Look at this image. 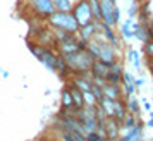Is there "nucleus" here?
<instances>
[{
    "label": "nucleus",
    "mask_w": 153,
    "mask_h": 141,
    "mask_svg": "<svg viewBox=\"0 0 153 141\" xmlns=\"http://www.w3.org/2000/svg\"><path fill=\"white\" fill-rule=\"evenodd\" d=\"M120 79H122V70H120V67H119L117 64L114 62L110 65V72H108L107 83H110V85H119Z\"/></svg>",
    "instance_id": "16"
},
{
    "label": "nucleus",
    "mask_w": 153,
    "mask_h": 141,
    "mask_svg": "<svg viewBox=\"0 0 153 141\" xmlns=\"http://www.w3.org/2000/svg\"><path fill=\"white\" fill-rule=\"evenodd\" d=\"M88 4H90L93 21H100L102 19V14H100V0H88Z\"/></svg>",
    "instance_id": "19"
},
{
    "label": "nucleus",
    "mask_w": 153,
    "mask_h": 141,
    "mask_svg": "<svg viewBox=\"0 0 153 141\" xmlns=\"http://www.w3.org/2000/svg\"><path fill=\"white\" fill-rule=\"evenodd\" d=\"M72 85L76 86L77 90H81V91H91V85H93V81L88 79L86 74H79V76H74L72 79Z\"/></svg>",
    "instance_id": "12"
},
{
    "label": "nucleus",
    "mask_w": 153,
    "mask_h": 141,
    "mask_svg": "<svg viewBox=\"0 0 153 141\" xmlns=\"http://www.w3.org/2000/svg\"><path fill=\"white\" fill-rule=\"evenodd\" d=\"M29 5L33 9V12L36 14V17L45 19V21L55 12V7H53L52 0H29Z\"/></svg>",
    "instance_id": "4"
},
{
    "label": "nucleus",
    "mask_w": 153,
    "mask_h": 141,
    "mask_svg": "<svg viewBox=\"0 0 153 141\" xmlns=\"http://www.w3.org/2000/svg\"><path fill=\"white\" fill-rule=\"evenodd\" d=\"M60 105H62V112H67V110H72V108H74V102H72L69 88H64L62 90V95H60Z\"/></svg>",
    "instance_id": "14"
},
{
    "label": "nucleus",
    "mask_w": 153,
    "mask_h": 141,
    "mask_svg": "<svg viewBox=\"0 0 153 141\" xmlns=\"http://www.w3.org/2000/svg\"><path fill=\"white\" fill-rule=\"evenodd\" d=\"M129 108H131V112H132V114L138 112V102H136L134 98H131V102H129Z\"/></svg>",
    "instance_id": "26"
},
{
    "label": "nucleus",
    "mask_w": 153,
    "mask_h": 141,
    "mask_svg": "<svg viewBox=\"0 0 153 141\" xmlns=\"http://www.w3.org/2000/svg\"><path fill=\"white\" fill-rule=\"evenodd\" d=\"M47 22L50 24V28L60 29V31H65V33L77 35V31H79V24L74 19L72 12H59V10H55L47 19Z\"/></svg>",
    "instance_id": "2"
},
{
    "label": "nucleus",
    "mask_w": 153,
    "mask_h": 141,
    "mask_svg": "<svg viewBox=\"0 0 153 141\" xmlns=\"http://www.w3.org/2000/svg\"><path fill=\"white\" fill-rule=\"evenodd\" d=\"M69 91H71V96H72V102H74V108L76 110H81L84 107V100H83V91L77 90L74 85L69 86Z\"/></svg>",
    "instance_id": "13"
},
{
    "label": "nucleus",
    "mask_w": 153,
    "mask_h": 141,
    "mask_svg": "<svg viewBox=\"0 0 153 141\" xmlns=\"http://www.w3.org/2000/svg\"><path fill=\"white\" fill-rule=\"evenodd\" d=\"M65 64H67V69L69 72H74L76 76L79 74H88L91 69V65L95 62V59L91 57V53L86 48L77 50L74 53H69V55H62Z\"/></svg>",
    "instance_id": "1"
},
{
    "label": "nucleus",
    "mask_w": 153,
    "mask_h": 141,
    "mask_svg": "<svg viewBox=\"0 0 153 141\" xmlns=\"http://www.w3.org/2000/svg\"><path fill=\"white\" fill-rule=\"evenodd\" d=\"M35 36L40 45H43L45 48H53L57 47V38H55V33H53V28H40L35 31Z\"/></svg>",
    "instance_id": "5"
},
{
    "label": "nucleus",
    "mask_w": 153,
    "mask_h": 141,
    "mask_svg": "<svg viewBox=\"0 0 153 141\" xmlns=\"http://www.w3.org/2000/svg\"><path fill=\"white\" fill-rule=\"evenodd\" d=\"M57 60H59V52H55L53 48H47L43 52V55L40 57V62L50 72H57Z\"/></svg>",
    "instance_id": "7"
},
{
    "label": "nucleus",
    "mask_w": 153,
    "mask_h": 141,
    "mask_svg": "<svg viewBox=\"0 0 153 141\" xmlns=\"http://www.w3.org/2000/svg\"><path fill=\"white\" fill-rule=\"evenodd\" d=\"M0 74H2V78L4 79H7L10 74H9V70H5V69H0Z\"/></svg>",
    "instance_id": "28"
},
{
    "label": "nucleus",
    "mask_w": 153,
    "mask_h": 141,
    "mask_svg": "<svg viewBox=\"0 0 153 141\" xmlns=\"http://www.w3.org/2000/svg\"><path fill=\"white\" fill-rule=\"evenodd\" d=\"M129 26H131V19H127V21L122 24V35H124V38H131V36L134 35L131 29H129Z\"/></svg>",
    "instance_id": "21"
},
{
    "label": "nucleus",
    "mask_w": 153,
    "mask_h": 141,
    "mask_svg": "<svg viewBox=\"0 0 153 141\" xmlns=\"http://www.w3.org/2000/svg\"><path fill=\"white\" fill-rule=\"evenodd\" d=\"M86 140L88 141H108L105 136H100L98 133H88L86 134Z\"/></svg>",
    "instance_id": "22"
},
{
    "label": "nucleus",
    "mask_w": 153,
    "mask_h": 141,
    "mask_svg": "<svg viewBox=\"0 0 153 141\" xmlns=\"http://www.w3.org/2000/svg\"><path fill=\"white\" fill-rule=\"evenodd\" d=\"M131 59H132V62H134V65L139 67V57H138V52H136V50H132L131 52Z\"/></svg>",
    "instance_id": "25"
},
{
    "label": "nucleus",
    "mask_w": 153,
    "mask_h": 141,
    "mask_svg": "<svg viewBox=\"0 0 153 141\" xmlns=\"http://www.w3.org/2000/svg\"><path fill=\"white\" fill-rule=\"evenodd\" d=\"M114 7H115L114 0H100V14H102L100 21L108 26H114Z\"/></svg>",
    "instance_id": "6"
},
{
    "label": "nucleus",
    "mask_w": 153,
    "mask_h": 141,
    "mask_svg": "<svg viewBox=\"0 0 153 141\" xmlns=\"http://www.w3.org/2000/svg\"><path fill=\"white\" fill-rule=\"evenodd\" d=\"M98 21H91L90 24H84V26H81L79 28V31H77V36L81 38V40H84V42H90L93 36L98 33Z\"/></svg>",
    "instance_id": "10"
},
{
    "label": "nucleus",
    "mask_w": 153,
    "mask_h": 141,
    "mask_svg": "<svg viewBox=\"0 0 153 141\" xmlns=\"http://www.w3.org/2000/svg\"><path fill=\"white\" fill-rule=\"evenodd\" d=\"M52 2H53V4H57V2H59V0H52Z\"/></svg>",
    "instance_id": "30"
},
{
    "label": "nucleus",
    "mask_w": 153,
    "mask_h": 141,
    "mask_svg": "<svg viewBox=\"0 0 153 141\" xmlns=\"http://www.w3.org/2000/svg\"><path fill=\"white\" fill-rule=\"evenodd\" d=\"M105 138L108 141H117L119 138V122L114 117H107L105 120Z\"/></svg>",
    "instance_id": "9"
},
{
    "label": "nucleus",
    "mask_w": 153,
    "mask_h": 141,
    "mask_svg": "<svg viewBox=\"0 0 153 141\" xmlns=\"http://www.w3.org/2000/svg\"><path fill=\"white\" fill-rule=\"evenodd\" d=\"M26 45H28L29 52L33 53V57H36L38 60H40V57L43 55V52L47 50L45 47H43V45H40V43H38V42H35V40H28V43H26Z\"/></svg>",
    "instance_id": "17"
},
{
    "label": "nucleus",
    "mask_w": 153,
    "mask_h": 141,
    "mask_svg": "<svg viewBox=\"0 0 153 141\" xmlns=\"http://www.w3.org/2000/svg\"><path fill=\"white\" fill-rule=\"evenodd\" d=\"M122 122H124L126 129H132V127L136 126V120H134V117H132V115H126V119L122 120Z\"/></svg>",
    "instance_id": "23"
},
{
    "label": "nucleus",
    "mask_w": 153,
    "mask_h": 141,
    "mask_svg": "<svg viewBox=\"0 0 153 141\" xmlns=\"http://www.w3.org/2000/svg\"><path fill=\"white\" fill-rule=\"evenodd\" d=\"M119 21H120V10H119V7H114V24Z\"/></svg>",
    "instance_id": "27"
},
{
    "label": "nucleus",
    "mask_w": 153,
    "mask_h": 141,
    "mask_svg": "<svg viewBox=\"0 0 153 141\" xmlns=\"http://www.w3.org/2000/svg\"><path fill=\"white\" fill-rule=\"evenodd\" d=\"M102 33H103L105 40H107V42L110 43V45H114V47H115L117 40H115V35H114V31H112V26H108V24L102 22Z\"/></svg>",
    "instance_id": "18"
},
{
    "label": "nucleus",
    "mask_w": 153,
    "mask_h": 141,
    "mask_svg": "<svg viewBox=\"0 0 153 141\" xmlns=\"http://www.w3.org/2000/svg\"><path fill=\"white\" fill-rule=\"evenodd\" d=\"M83 100H84V105H97L98 100L95 98V95L91 91H84L83 93Z\"/></svg>",
    "instance_id": "20"
},
{
    "label": "nucleus",
    "mask_w": 153,
    "mask_h": 141,
    "mask_svg": "<svg viewBox=\"0 0 153 141\" xmlns=\"http://www.w3.org/2000/svg\"><path fill=\"white\" fill-rule=\"evenodd\" d=\"M71 12H72V16H74V19L77 21L79 28L84 26V24H90V22L93 21V16H91L88 0H77Z\"/></svg>",
    "instance_id": "3"
},
{
    "label": "nucleus",
    "mask_w": 153,
    "mask_h": 141,
    "mask_svg": "<svg viewBox=\"0 0 153 141\" xmlns=\"http://www.w3.org/2000/svg\"><path fill=\"white\" fill-rule=\"evenodd\" d=\"M126 105L122 103V100H114V119L117 120V122H122L126 119Z\"/></svg>",
    "instance_id": "15"
},
{
    "label": "nucleus",
    "mask_w": 153,
    "mask_h": 141,
    "mask_svg": "<svg viewBox=\"0 0 153 141\" xmlns=\"http://www.w3.org/2000/svg\"><path fill=\"white\" fill-rule=\"evenodd\" d=\"M110 65H112V64H105V62H102V60H95L93 65H91V69H90L93 79H102V81H107L108 72H110Z\"/></svg>",
    "instance_id": "8"
},
{
    "label": "nucleus",
    "mask_w": 153,
    "mask_h": 141,
    "mask_svg": "<svg viewBox=\"0 0 153 141\" xmlns=\"http://www.w3.org/2000/svg\"><path fill=\"white\" fill-rule=\"evenodd\" d=\"M145 53L148 57H153V42L152 40H148V42L145 43Z\"/></svg>",
    "instance_id": "24"
},
{
    "label": "nucleus",
    "mask_w": 153,
    "mask_h": 141,
    "mask_svg": "<svg viewBox=\"0 0 153 141\" xmlns=\"http://www.w3.org/2000/svg\"><path fill=\"white\" fill-rule=\"evenodd\" d=\"M120 141H129V140H127V136H124V138H120Z\"/></svg>",
    "instance_id": "29"
},
{
    "label": "nucleus",
    "mask_w": 153,
    "mask_h": 141,
    "mask_svg": "<svg viewBox=\"0 0 153 141\" xmlns=\"http://www.w3.org/2000/svg\"><path fill=\"white\" fill-rule=\"evenodd\" d=\"M102 88V93H103L105 98H110V100H119L120 98V90H119V85H110L105 81Z\"/></svg>",
    "instance_id": "11"
}]
</instances>
